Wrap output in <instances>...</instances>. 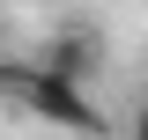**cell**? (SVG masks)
I'll list each match as a JSON object with an SVG mask.
<instances>
[{"label": "cell", "instance_id": "obj_3", "mask_svg": "<svg viewBox=\"0 0 148 140\" xmlns=\"http://www.w3.org/2000/svg\"><path fill=\"white\" fill-rule=\"evenodd\" d=\"M126 140H148V103H133V118H126Z\"/></svg>", "mask_w": 148, "mask_h": 140}, {"label": "cell", "instance_id": "obj_1", "mask_svg": "<svg viewBox=\"0 0 148 140\" xmlns=\"http://www.w3.org/2000/svg\"><path fill=\"white\" fill-rule=\"evenodd\" d=\"M0 88H8L30 118L59 125V133H104L96 96H89L82 81H67V74H52V67H0Z\"/></svg>", "mask_w": 148, "mask_h": 140}, {"label": "cell", "instance_id": "obj_2", "mask_svg": "<svg viewBox=\"0 0 148 140\" xmlns=\"http://www.w3.org/2000/svg\"><path fill=\"white\" fill-rule=\"evenodd\" d=\"M37 67H52V74H67V81L89 88L96 67H104V37H96V30H59V37H52V52L37 59Z\"/></svg>", "mask_w": 148, "mask_h": 140}]
</instances>
